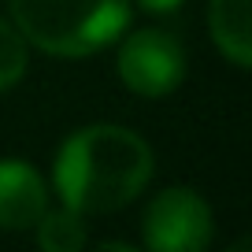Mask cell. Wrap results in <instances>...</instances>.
<instances>
[{
	"label": "cell",
	"mask_w": 252,
	"mask_h": 252,
	"mask_svg": "<svg viewBox=\"0 0 252 252\" xmlns=\"http://www.w3.org/2000/svg\"><path fill=\"white\" fill-rule=\"evenodd\" d=\"M152 167V149L137 130L93 123L60 145L52 182L67 208L82 215H104L141 197Z\"/></svg>",
	"instance_id": "obj_1"
},
{
	"label": "cell",
	"mask_w": 252,
	"mask_h": 252,
	"mask_svg": "<svg viewBox=\"0 0 252 252\" xmlns=\"http://www.w3.org/2000/svg\"><path fill=\"white\" fill-rule=\"evenodd\" d=\"M26 45L48 56H93L130 26V0H8Z\"/></svg>",
	"instance_id": "obj_2"
},
{
	"label": "cell",
	"mask_w": 252,
	"mask_h": 252,
	"mask_svg": "<svg viewBox=\"0 0 252 252\" xmlns=\"http://www.w3.org/2000/svg\"><path fill=\"white\" fill-rule=\"evenodd\" d=\"M141 234L152 252H204L215 234L212 208L197 189L171 186L145 208Z\"/></svg>",
	"instance_id": "obj_3"
},
{
	"label": "cell",
	"mask_w": 252,
	"mask_h": 252,
	"mask_svg": "<svg viewBox=\"0 0 252 252\" xmlns=\"http://www.w3.org/2000/svg\"><path fill=\"white\" fill-rule=\"evenodd\" d=\"M119 78L137 96H167L186 78V48L167 30H134L126 33L115 56Z\"/></svg>",
	"instance_id": "obj_4"
},
{
	"label": "cell",
	"mask_w": 252,
	"mask_h": 252,
	"mask_svg": "<svg viewBox=\"0 0 252 252\" xmlns=\"http://www.w3.org/2000/svg\"><path fill=\"white\" fill-rule=\"evenodd\" d=\"M48 212V186L26 159H0V230H33Z\"/></svg>",
	"instance_id": "obj_5"
},
{
	"label": "cell",
	"mask_w": 252,
	"mask_h": 252,
	"mask_svg": "<svg viewBox=\"0 0 252 252\" xmlns=\"http://www.w3.org/2000/svg\"><path fill=\"white\" fill-rule=\"evenodd\" d=\"M212 41L234 67L252 63V0H212L208 4Z\"/></svg>",
	"instance_id": "obj_6"
},
{
	"label": "cell",
	"mask_w": 252,
	"mask_h": 252,
	"mask_svg": "<svg viewBox=\"0 0 252 252\" xmlns=\"http://www.w3.org/2000/svg\"><path fill=\"white\" fill-rule=\"evenodd\" d=\"M37 245L45 252H82L89 245L86 234V215L74 212V208H48L37 219Z\"/></svg>",
	"instance_id": "obj_7"
},
{
	"label": "cell",
	"mask_w": 252,
	"mask_h": 252,
	"mask_svg": "<svg viewBox=\"0 0 252 252\" xmlns=\"http://www.w3.org/2000/svg\"><path fill=\"white\" fill-rule=\"evenodd\" d=\"M26 37L15 30V23H8V19H0V93L4 89H11L19 78L26 74Z\"/></svg>",
	"instance_id": "obj_8"
},
{
	"label": "cell",
	"mask_w": 252,
	"mask_h": 252,
	"mask_svg": "<svg viewBox=\"0 0 252 252\" xmlns=\"http://www.w3.org/2000/svg\"><path fill=\"white\" fill-rule=\"evenodd\" d=\"M145 11H152V15H167V11H174L182 4V0H137Z\"/></svg>",
	"instance_id": "obj_9"
}]
</instances>
